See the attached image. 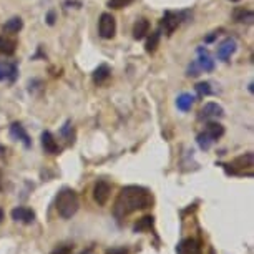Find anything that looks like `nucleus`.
I'll return each instance as SVG.
<instances>
[{
    "instance_id": "nucleus-1",
    "label": "nucleus",
    "mask_w": 254,
    "mask_h": 254,
    "mask_svg": "<svg viewBox=\"0 0 254 254\" xmlns=\"http://www.w3.org/2000/svg\"><path fill=\"white\" fill-rule=\"evenodd\" d=\"M153 204V196L146 188L141 186H127L120 191L117 203H115V214L117 218L128 216L138 209L150 208Z\"/></svg>"
},
{
    "instance_id": "nucleus-2",
    "label": "nucleus",
    "mask_w": 254,
    "mask_h": 254,
    "mask_svg": "<svg viewBox=\"0 0 254 254\" xmlns=\"http://www.w3.org/2000/svg\"><path fill=\"white\" fill-rule=\"evenodd\" d=\"M78 196L73 190L70 188H64L57 196V209H59V214L64 219H70L73 214L78 211Z\"/></svg>"
},
{
    "instance_id": "nucleus-3",
    "label": "nucleus",
    "mask_w": 254,
    "mask_h": 254,
    "mask_svg": "<svg viewBox=\"0 0 254 254\" xmlns=\"http://www.w3.org/2000/svg\"><path fill=\"white\" fill-rule=\"evenodd\" d=\"M98 32L102 38H113L117 32V20L112 13H102L98 22Z\"/></svg>"
},
{
    "instance_id": "nucleus-4",
    "label": "nucleus",
    "mask_w": 254,
    "mask_h": 254,
    "mask_svg": "<svg viewBox=\"0 0 254 254\" xmlns=\"http://www.w3.org/2000/svg\"><path fill=\"white\" fill-rule=\"evenodd\" d=\"M236 49H238L236 40H234V38H226V40H223L221 44L218 45V52H216L218 59L223 62H228L234 55Z\"/></svg>"
},
{
    "instance_id": "nucleus-5",
    "label": "nucleus",
    "mask_w": 254,
    "mask_h": 254,
    "mask_svg": "<svg viewBox=\"0 0 254 254\" xmlns=\"http://www.w3.org/2000/svg\"><path fill=\"white\" fill-rule=\"evenodd\" d=\"M110 193H112V186L107 181H98L93 188V199L97 201L100 206L107 204V201L110 199Z\"/></svg>"
},
{
    "instance_id": "nucleus-6",
    "label": "nucleus",
    "mask_w": 254,
    "mask_h": 254,
    "mask_svg": "<svg viewBox=\"0 0 254 254\" xmlns=\"http://www.w3.org/2000/svg\"><path fill=\"white\" fill-rule=\"evenodd\" d=\"M224 117V110L221 105L218 103H206L203 108H201V113H199V118L201 120H214V118H221Z\"/></svg>"
},
{
    "instance_id": "nucleus-7",
    "label": "nucleus",
    "mask_w": 254,
    "mask_h": 254,
    "mask_svg": "<svg viewBox=\"0 0 254 254\" xmlns=\"http://www.w3.org/2000/svg\"><path fill=\"white\" fill-rule=\"evenodd\" d=\"M10 216H12V219L20 221L23 224H32L35 221V213H33L30 208H23V206H18V208L12 209Z\"/></svg>"
},
{
    "instance_id": "nucleus-8",
    "label": "nucleus",
    "mask_w": 254,
    "mask_h": 254,
    "mask_svg": "<svg viewBox=\"0 0 254 254\" xmlns=\"http://www.w3.org/2000/svg\"><path fill=\"white\" fill-rule=\"evenodd\" d=\"M10 136L13 138V140H17V141H22L23 143V146L25 148H30L32 146V140H30V136H28V133L25 131V128L22 127L20 123H12L10 125Z\"/></svg>"
},
{
    "instance_id": "nucleus-9",
    "label": "nucleus",
    "mask_w": 254,
    "mask_h": 254,
    "mask_svg": "<svg viewBox=\"0 0 254 254\" xmlns=\"http://www.w3.org/2000/svg\"><path fill=\"white\" fill-rule=\"evenodd\" d=\"M196 64L201 70L204 71H213L214 70V60L211 59L209 52L204 49V47H199L198 49V60H196Z\"/></svg>"
},
{
    "instance_id": "nucleus-10",
    "label": "nucleus",
    "mask_w": 254,
    "mask_h": 254,
    "mask_svg": "<svg viewBox=\"0 0 254 254\" xmlns=\"http://www.w3.org/2000/svg\"><path fill=\"white\" fill-rule=\"evenodd\" d=\"M180 15L178 13H173V12H166L165 13V17H163V22H161V25L165 27V32L168 33V35H171L176 28H178L180 25Z\"/></svg>"
},
{
    "instance_id": "nucleus-11",
    "label": "nucleus",
    "mask_w": 254,
    "mask_h": 254,
    "mask_svg": "<svg viewBox=\"0 0 254 254\" xmlns=\"http://www.w3.org/2000/svg\"><path fill=\"white\" fill-rule=\"evenodd\" d=\"M42 146H44L45 153H49V155H57L60 151L59 143L55 141V138L50 131L42 133Z\"/></svg>"
},
{
    "instance_id": "nucleus-12",
    "label": "nucleus",
    "mask_w": 254,
    "mask_h": 254,
    "mask_svg": "<svg viewBox=\"0 0 254 254\" xmlns=\"http://www.w3.org/2000/svg\"><path fill=\"white\" fill-rule=\"evenodd\" d=\"M176 253L178 254H201V246L194 239H185V241L176 248Z\"/></svg>"
},
{
    "instance_id": "nucleus-13",
    "label": "nucleus",
    "mask_w": 254,
    "mask_h": 254,
    "mask_svg": "<svg viewBox=\"0 0 254 254\" xmlns=\"http://www.w3.org/2000/svg\"><path fill=\"white\" fill-rule=\"evenodd\" d=\"M17 76V65L10 62H0V81L3 80H15Z\"/></svg>"
},
{
    "instance_id": "nucleus-14",
    "label": "nucleus",
    "mask_w": 254,
    "mask_h": 254,
    "mask_svg": "<svg viewBox=\"0 0 254 254\" xmlns=\"http://www.w3.org/2000/svg\"><path fill=\"white\" fill-rule=\"evenodd\" d=\"M148 32H150V22H148L146 18H138L135 22V25H133V37H135L136 40H141V38L146 37Z\"/></svg>"
},
{
    "instance_id": "nucleus-15",
    "label": "nucleus",
    "mask_w": 254,
    "mask_h": 254,
    "mask_svg": "<svg viewBox=\"0 0 254 254\" xmlns=\"http://www.w3.org/2000/svg\"><path fill=\"white\" fill-rule=\"evenodd\" d=\"M15 49H17V44L15 40L12 38H7V37H0V54L2 55H13L15 54Z\"/></svg>"
},
{
    "instance_id": "nucleus-16",
    "label": "nucleus",
    "mask_w": 254,
    "mask_h": 254,
    "mask_svg": "<svg viewBox=\"0 0 254 254\" xmlns=\"http://www.w3.org/2000/svg\"><path fill=\"white\" fill-rule=\"evenodd\" d=\"M206 133H208V135L216 141L218 138H221L224 135V127L218 122H209L208 125H206Z\"/></svg>"
},
{
    "instance_id": "nucleus-17",
    "label": "nucleus",
    "mask_w": 254,
    "mask_h": 254,
    "mask_svg": "<svg viewBox=\"0 0 254 254\" xmlns=\"http://www.w3.org/2000/svg\"><path fill=\"white\" fill-rule=\"evenodd\" d=\"M110 73H112V71H110L108 65H100L98 68L93 71V81L97 85H102L110 78Z\"/></svg>"
},
{
    "instance_id": "nucleus-18",
    "label": "nucleus",
    "mask_w": 254,
    "mask_h": 254,
    "mask_svg": "<svg viewBox=\"0 0 254 254\" xmlns=\"http://www.w3.org/2000/svg\"><path fill=\"white\" fill-rule=\"evenodd\" d=\"M23 27V22L20 17H12L10 20H7L5 23H3V32H8V33H18L22 30Z\"/></svg>"
},
{
    "instance_id": "nucleus-19",
    "label": "nucleus",
    "mask_w": 254,
    "mask_h": 254,
    "mask_svg": "<svg viewBox=\"0 0 254 254\" xmlns=\"http://www.w3.org/2000/svg\"><path fill=\"white\" fill-rule=\"evenodd\" d=\"M193 103H194V98L191 97L190 93L180 95L178 100H176V107H178V110H181V112H190Z\"/></svg>"
},
{
    "instance_id": "nucleus-20",
    "label": "nucleus",
    "mask_w": 254,
    "mask_h": 254,
    "mask_svg": "<svg viewBox=\"0 0 254 254\" xmlns=\"http://www.w3.org/2000/svg\"><path fill=\"white\" fill-rule=\"evenodd\" d=\"M196 141H198V145H199L201 150H204V151H208L209 148H211V145L214 143V140L206 131L204 133H199L198 138H196Z\"/></svg>"
},
{
    "instance_id": "nucleus-21",
    "label": "nucleus",
    "mask_w": 254,
    "mask_h": 254,
    "mask_svg": "<svg viewBox=\"0 0 254 254\" xmlns=\"http://www.w3.org/2000/svg\"><path fill=\"white\" fill-rule=\"evenodd\" d=\"M158 44H160V32H153L151 33V37L148 38V42H146V52L148 54H153L156 49H158Z\"/></svg>"
},
{
    "instance_id": "nucleus-22",
    "label": "nucleus",
    "mask_w": 254,
    "mask_h": 254,
    "mask_svg": "<svg viewBox=\"0 0 254 254\" xmlns=\"http://www.w3.org/2000/svg\"><path fill=\"white\" fill-rule=\"evenodd\" d=\"M234 18H236L238 22H246V23H251L254 20V15L251 10H244V8H241V10H236L234 12Z\"/></svg>"
},
{
    "instance_id": "nucleus-23",
    "label": "nucleus",
    "mask_w": 254,
    "mask_h": 254,
    "mask_svg": "<svg viewBox=\"0 0 254 254\" xmlns=\"http://www.w3.org/2000/svg\"><path fill=\"white\" fill-rule=\"evenodd\" d=\"M153 223H155V219L153 216H145L141 218L140 221L135 224V231H143V229H151L153 228Z\"/></svg>"
},
{
    "instance_id": "nucleus-24",
    "label": "nucleus",
    "mask_w": 254,
    "mask_h": 254,
    "mask_svg": "<svg viewBox=\"0 0 254 254\" xmlns=\"http://www.w3.org/2000/svg\"><path fill=\"white\" fill-rule=\"evenodd\" d=\"M196 92H198L199 97H208V95H211V85L208 83V81H201V83L196 85Z\"/></svg>"
},
{
    "instance_id": "nucleus-25",
    "label": "nucleus",
    "mask_w": 254,
    "mask_h": 254,
    "mask_svg": "<svg viewBox=\"0 0 254 254\" xmlns=\"http://www.w3.org/2000/svg\"><path fill=\"white\" fill-rule=\"evenodd\" d=\"M133 0H108V7L112 8H123L127 5H130Z\"/></svg>"
},
{
    "instance_id": "nucleus-26",
    "label": "nucleus",
    "mask_w": 254,
    "mask_h": 254,
    "mask_svg": "<svg viewBox=\"0 0 254 254\" xmlns=\"http://www.w3.org/2000/svg\"><path fill=\"white\" fill-rule=\"evenodd\" d=\"M199 71H201V68L198 66V64H196V62H193V64L188 66V75L190 76H198Z\"/></svg>"
},
{
    "instance_id": "nucleus-27",
    "label": "nucleus",
    "mask_w": 254,
    "mask_h": 254,
    "mask_svg": "<svg viewBox=\"0 0 254 254\" xmlns=\"http://www.w3.org/2000/svg\"><path fill=\"white\" fill-rule=\"evenodd\" d=\"M107 254H128V251L125 248H115V249H108Z\"/></svg>"
},
{
    "instance_id": "nucleus-28",
    "label": "nucleus",
    "mask_w": 254,
    "mask_h": 254,
    "mask_svg": "<svg viewBox=\"0 0 254 254\" xmlns=\"http://www.w3.org/2000/svg\"><path fill=\"white\" fill-rule=\"evenodd\" d=\"M52 254H70V248H60L57 249V251H54Z\"/></svg>"
},
{
    "instance_id": "nucleus-29",
    "label": "nucleus",
    "mask_w": 254,
    "mask_h": 254,
    "mask_svg": "<svg viewBox=\"0 0 254 254\" xmlns=\"http://www.w3.org/2000/svg\"><path fill=\"white\" fill-rule=\"evenodd\" d=\"M54 18H55L54 12H50V13H49V23H50V25H54V22H55Z\"/></svg>"
},
{
    "instance_id": "nucleus-30",
    "label": "nucleus",
    "mask_w": 254,
    "mask_h": 254,
    "mask_svg": "<svg viewBox=\"0 0 254 254\" xmlns=\"http://www.w3.org/2000/svg\"><path fill=\"white\" fill-rule=\"evenodd\" d=\"M3 153H5V148H3V146H0V156H2Z\"/></svg>"
},
{
    "instance_id": "nucleus-31",
    "label": "nucleus",
    "mask_w": 254,
    "mask_h": 254,
    "mask_svg": "<svg viewBox=\"0 0 254 254\" xmlns=\"http://www.w3.org/2000/svg\"><path fill=\"white\" fill-rule=\"evenodd\" d=\"M2 219H3V211L0 209V223H2Z\"/></svg>"
},
{
    "instance_id": "nucleus-32",
    "label": "nucleus",
    "mask_w": 254,
    "mask_h": 254,
    "mask_svg": "<svg viewBox=\"0 0 254 254\" xmlns=\"http://www.w3.org/2000/svg\"><path fill=\"white\" fill-rule=\"evenodd\" d=\"M0 188H2V171H0Z\"/></svg>"
},
{
    "instance_id": "nucleus-33",
    "label": "nucleus",
    "mask_w": 254,
    "mask_h": 254,
    "mask_svg": "<svg viewBox=\"0 0 254 254\" xmlns=\"http://www.w3.org/2000/svg\"><path fill=\"white\" fill-rule=\"evenodd\" d=\"M231 2H239V0H231Z\"/></svg>"
}]
</instances>
